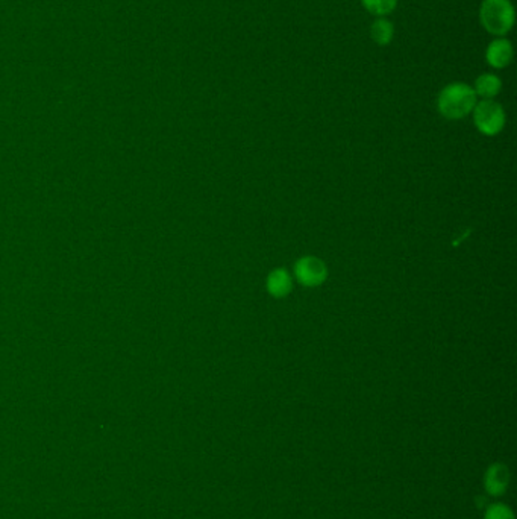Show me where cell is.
Returning a JSON list of instances; mask_svg holds the SVG:
<instances>
[{
    "instance_id": "6da1fadb",
    "label": "cell",
    "mask_w": 517,
    "mask_h": 519,
    "mask_svg": "<svg viewBox=\"0 0 517 519\" xmlns=\"http://www.w3.org/2000/svg\"><path fill=\"white\" fill-rule=\"evenodd\" d=\"M478 98L472 85L466 83H450L439 93L437 108L444 119L460 121L475 108Z\"/></svg>"
},
{
    "instance_id": "7a4b0ae2",
    "label": "cell",
    "mask_w": 517,
    "mask_h": 519,
    "mask_svg": "<svg viewBox=\"0 0 517 519\" xmlns=\"http://www.w3.org/2000/svg\"><path fill=\"white\" fill-rule=\"evenodd\" d=\"M480 23L490 35L505 37L516 23V10L512 0H482Z\"/></svg>"
},
{
    "instance_id": "3957f363",
    "label": "cell",
    "mask_w": 517,
    "mask_h": 519,
    "mask_svg": "<svg viewBox=\"0 0 517 519\" xmlns=\"http://www.w3.org/2000/svg\"><path fill=\"white\" fill-rule=\"evenodd\" d=\"M474 123L484 136H497L505 126V111L495 99H481L472 111Z\"/></svg>"
},
{
    "instance_id": "277c9868",
    "label": "cell",
    "mask_w": 517,
    "mask_h": 519,
    "mask_svg": "<svg viewBox=\"0 0 517 519\" xmlns=\"http://www.w3.org/2000/svg\"><path fill=\"white\" fill-rule=\"evenodd\" d=\"M294 273H296V279L299 283L305 286V287H316L324 283L326 277H328V269L320 258L313 257H302L296 263L294 266Z\"/></svg>"
},
{
    "instance_id": "5b68a950",
    "label": "cell",
    "mask_w": 517,
    "mask_h": 519,
    "mask_svg": "<svg viewBox=\"0 0 517 519\" xmlns=\"http://www.w3.org/2000/svg\"><path fill=\"white\" fill-rule=\"evenodd\" d=\"M514 48L513 43L505 37H495L486 49V63L491 68H505L513 63Z\"/></svg>"
},
{
    "instance_id": "8992f818",
    "label": "cell",
    "mask_w": 517,
    "mask_h": 519,
    "mask_svg": "<svg viewBox=\"0 0 517 519\" xmlns=\"http://www.w3.org/2000/svg\"><path fill=\"white\" fill-rule=\"evenodd\" d=\"M508 483H510V472L505 465L497 463L489 468L484 477V486L487 492L490 495H502L507 491Z\"/></svg>"
},
{
    "instance_id": "52a82bcc",
    "label": "cell",
    "mask_w": 517,
    "mask_h": 519,
    "mask_svg": "<svg viewBox=\"0 0 517 519\" xmlns=\"http://www.w3.org/2000/svg\"><path fill=\"white\" fill-rule=\"evenodd\" d=\"M474 91L480 99H495L502 90V79L495 74H482L474 83Z\"/></svg>"
},
{
    "instance_id": "ba28073f",
    "label": "cell",
    "mask_w": 517,
    "mask_h": 519,
    "mask_svg": "<svg viewBox=\"0 0 517 519\" xmlns=\"http://www.w3.org/2000/svg\"><path fill=\"white\" fill-rule=\"evenodd\" d=\"M267 292L275 296V298H284L287 296L293 288L292 277L288 275L286 269H275L269 273L267 277Z\"/></svg>"
},
{
    "instance_id": "9c48e42d",
    "label": "cell",
    "mask_w": 517,
    "mask_h": 519,
    "mask_svg": "<svg viewBox=\"0 0 517 519\" xmlns=\"http://www.w3.org/2000/svg\"><path fill=\"white\" fill-rule=\"evenodd\" d=\"M371 37L378 46H388L395 38V25L387 17H376L372 23Z\"/></svg>"
},
{
    "instance_id": "30bf717a",
    "label": "cell",
    "mask_w": 517,
    "mask_h": 519,
    "mask_svg": "<svg viewBox=\"0 0 517 519\" xmlns=\"http://www.w3.org/2000/svg\"><path fill=\"white\" fill-rule=\"evenodd\" d=\"M363 8L375 17H387L396 10L397 0H361Z\"/></svg>"
},
{
    "instance_id": "8fae6325",
    "label": "cell",
    "mask_w": 517,
    "mask_h": 519,
    "mask_svg": "<svg viewBox=\"0 0 517 519\" xmlns=\"http://www.w3.org/2000/svg\"><path fill=\"white\" fill-rule=\"evenodd\" d=\"M484 519H514V515L505 504H493L487 509Z\"/></svg>"
}]
</instances>
